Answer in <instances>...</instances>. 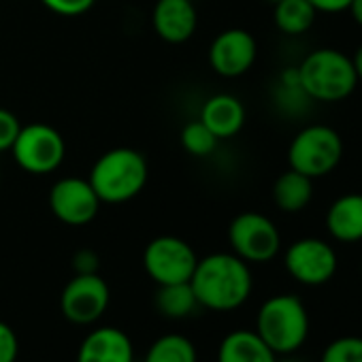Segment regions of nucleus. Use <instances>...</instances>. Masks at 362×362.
Here are the masks:
<instances>
[{
	"instance_id": "8",
	"label": "nucleus",
	"mask_w": 362,
	"mask_h": 362,
	"mask_svg": "<svg viewBox=\"0 0 362 362\" xmlns=\"http://www.w3.org/2000/svg\"><path fill=\"white\" fill-rule=\"evenodd\" d=\"M228 241L233 254L250 262H269L281 250V235L271 218L245 211L239 214L228 226Z\"/></svg>"
},
{
	"instance_id": "28",
	"label": "nucleus",
	"mask_w": 362,
	"mask_h": 362,
	"mask_svg": "<svg viewBox=\"0 0 362 362\" xmlns=\"http://www.w3.org/2000/svg\"><path fill=\"white\" fill-rule=\"evenodd\" d=\"M100 260L98 254L94 250H79L73 256V269L77 275H86V273H98Z\"/></svg>"
},
{
	"instance_id": "16",
	"label": "nucleus",
	"mask_w": 362,
	"mask_h": 362,
	"mask_svg": "<svg viewBox=\"0 0 362 362\" xmlns=\"http://www.w3.org/2000/svg\"><path fill=\"white\" fill-rule=\"evenodd\" d=\"M199 119L218 139H230L245 124V107L233 94H216L203 105Z\"/></svg>"
},
{
	"instance_id": "1",
	"label": "nucleus",
	"mask_w": 362,
	"mask_h": 362,
	"mask_svg": "<svg viewBox=\"0 0 362 362\" xmlns=\"http://www.w3.org/2000/svg\"><path fill=\"white\" fill-rule=\"evenodd\" d=\"M199 307L211 311L239 309L252 294V271L237 254H209L197 262L190 277Z\"/></svg>"
},
{
	"instance_id": "3",
	"label": "nucleus",
	"mask_w": 362,
	"mask_h": 362,
	"mask_svg": "<svg viewBox=\"0 0 362 362\" xmlns=\"http://www.w3.org/2000/svg\"><path fill=\"white\" fill-rule=\"evenodd\" d=\"M296 69L305 94L317 103L345 100L358 86L351 58L332 47L313 49Z\"/></svg>"
},
{
	"instance_id": "20",
	"label": "nucleus",
	"mask_w": 362,
	"mask_h": 362,
	"mask_svg": "<svg viewBox=\"0 0 362 362\" xmlns=\"http://www.w3.org/2000/svg\"><path fill=\"white\" fill-rule=\"evenodd\" d=\"M317 11L309 5V0H281L275 5V26L279 33L296 37L305 35L313 24H315Z\"/></svg>"
},
{
	"instance_id": "30",
	"label": "nucleus",
	"mask_w": 362,
	"mask_h": 362,
	"mask_svg": "<svg viewBox=\"0 0 362 362\" xmlns=\"http://www.w3.org/2000/svg\"><path fill=\"white\" fill-rule=\"evenodd\" d=\"M347 11L351 13L354 22H356L358 26H362V0H351V5H349Z\"/></svg>"
},
{
	"instance_id": "27",
	"label": "nucleus",
	"mask_w": 362,
	"mask_h": 362,
	"mask_svg": "<svg viewBox=\"0 0 362 362\" xmlns=\"http://www.w3.org/2000/svg\"><path fill=\"white\" fill-rule=\"evenodd\" d=\"M20 119L7 111V109H0V151H5V149H11L18 132H20Z\"/></svg>"
},
{
	"instance_id": "12",
	"label": "nucleus",
	"mask_w": 362,
	"mask_h": 362,
	"mask_svg": "<svg viewBox=\"0 0 362 362\" xmlns=\"http://www.w3.org/2000/svg\"><path fill=\"white\" fill-rule=\"evenodd\" d=\"M258 56V45L252 33L243 28H228L220 33L209 47V64L220 77L245 75Z\"/></svg>"
},
{
	"instance_id": "32",
	"label": "nucleus",
	"mask_w": 362,
	"mask_h": 362,
	"mask_svg": "<svg viewBox=\"0 0 362 362\" xmlns=\"http://www.w3.org/2000/svg\"><path fill=\"white\" fill-rule=\"evenodd\" d=\"M267 3H273V5H277V3H281V0H267Z\"/></svg>"
},
{
	"instance_id": "14",
	"label": "nucleus",
	"mask_w": 362,
	"mask_h": 362,
	"mask_svg": "<svg viewBox=\"0 0 362 362\" xmlns=\"http://www.w3.org/2000/svg\"><path fill=\"white\" fill-rule=\"evenodd\" d=\"M77 362H134V347L124 330L100 326L81 341Z\"/></svg>"
},
{
	"instance_id": "31",
	"label": "nucleus",
	"mask_w": 362,
	"mask_h": 362,
	"mask_svg": "<svg viewBox=\"0 0 362 362\" xmlns=\"http://www.w3.org/2000/svg\"><path fill=\"white\" fill-rule=\"evenodd\" d=\"M351 64H354V71H356L358 81H362V45L354 52V56H351Z\"/></svg>"
},
{
	"instance_id": "9",
	"label": "nucleus",
	"mask_w": 362,
	"mask_h": 362,
	"mask_svg": "<svg viewBox=\"0 0 362 362\" xmlns=\"http://www.w3.org/2000/svg\"><path fill=\"white\" fill-rule=\"evenodd\" d=\"M111 300L107 281L98 273L77 275L64 286L60 296L62 315L77 326H90L98 322Z\"/></svg>"
},
{
	"instance_id": "11",
	"label": "nucleus",
	"mask_w": 362,
	"mask_h": 362,
	"mask_svg": "<svg viewBox=\"0 0 362 362\" xmlns=\"http://www.w3.org/2000/svg\"><path fill=\"white\" fill-rule=\"evenodd\" d=\"M49 209L62 224L86 226L96 218L100 199L88 179L64 177L56 181L49 192Z\"/></svg>"
},
{
	"instance_id": "23",
	"label": "nucleus",
	"mask_w": 362,
	"mask_h": 362,
	"mask_svg": "<svg viewBox=\"0 0 362 362\" xmlns=\"http://www.w3.org/2000/svg\"><path fill=\"white\" fill-rule=\"evenodd\" d=\"M218 136L201 122H190L184 126V130H181V145H184V149L197 158H203V156H209L214 153V149L218 147Z\"/></svg>"
},
{
	"instance_id": "29",
	"label": "nucleus",
	"mask_w": 362,
	"mask_h": 362,
	"mask_svg": "<svg viewBox=\"0 0 362 362\" xmlns=\"http://www.w3.org/2000/svg\"><path fill=\"white\" fill-rule=\"evenodd\" d=\"M309 5L317 11V13H343L349 9L351 0H309Z\"/></svg>"
},
{
	"instance_id": "22",
	"label": "nucleus",
	"mask_w": 362,
	"mask_h": 362,
	"mask_svg": "<svg viewBox=\"0 0 362 362\" xmlns=\"http://www.w3.org/2000/svg\"><path fill=\"white\" fill-rule=\"evenodd\" d=\"M277 100L288 113H303L311 98L305 94L300 79H298V69H286L279 77V90H277Z\"/></svg>"
},
{
	"instance_id": "15",
	"label": "nucleus",
	"mask_w": 362,
	"mask_h": 362,
	"mask_svg": "<svg viewBox=\"0 0 362 362\" xmlns=\"http://www.w3.org/2000/svg\"><path fill=\"white\" fill-rule=\"evenodd\" d=\"M326 230L339 243L362 241V194H343L326 211Z\"/></svg>"
},
{
	"instance_id": "4",
	"label": "nucleus",
	"mask_w": 362,
	"mask_h": 362,
	"mask_svg": "<svg viewBox=\"0 0 362 362\" xmlns=\"http://www.w3.org/2000/svg\"><path fill=\"white\" fill-rule=\"evenodd\" d=\"M258 337L275 354L296 351L309 334V315L294 294H277L262 303L256 317Z\"/></svg>"
},
{
	"instance_id": "34",
	"label": "nucleus",
	"mask_w": 362,
	"mask_h": 362,
	"mask_svg": "<svg viewBox=\"0 0 362 362\" xmlns=\"http://www.w3.org/2000/svg\"><path fill=\"white\" fill-rule=\"evenodd\" d=\"M360 275H362V262H360Z\"/></svg>"
},
{
	"instance_id": "5",
	"label": "nucleus",
	"mask_w": 362,
	"mask_h": 362,
	"mask_svg": "<svg viewBox=\"0 0 362 362\" xmlns=\"http://www.w3.org/2000/svg\"><path fill=\"white\" fill-rule=\"evenodd\" d=\"M343 158L341 134L326 124L305 126L288 147V164L311 179L330 175Z\"/></svg>"
},
{
	"instance_id": "6",
	"label": "nucleus",
	"mask_w": 362,
	"mask_h": 362,
	"mask_svg": "<svg viewBox=\"0 0 362 362\" xmlns=\"http://www.w3.org/2000/svg\"><path fill=\"white\" fill-rule=\"evenodd\" d=\"M11 153L18 166L26 173L47 175L62 164L66 156V143L54 126L37 122L20 128L11 145Z\"/></svg>"
},
{
	"instance_id": "25",
	"label": "nucleus",
	"mask_w": 362,
	"mask_h": 362,
	"mask_svg": "<svg viewBox=\"0 0 362 362\" xmlns=\"http://www.w3.org/2000/svg\"><path fill=\"white\" fill-rule=\"evenodd\" d=\"M41 3L56 16L77 18V16H83L86 11H90L96 0H41Z\"/></svg>"
},
{
	"instance_id": "2",
	"label": "nucleus",
	"mask_w": 362,
	"mask_h": 362,
	"mask_svg": "<svg viewBox=\"0 0 362 362\" xmlns=\"http://www.w3.org/2000/svg\"><path fill=\"white\" fill-rule=\"evenodd\" d=\"M147 162L132 147H115L105 151L92 166L88 181L100 203L117 205L134 199L147 184Z\"/></svg>"
},
{
	"instance_id": "26",
	"label": "nucleus",
	"mask_w": 362,
	"mask_h": 362,
	"mask_svg": "<svg viewBox=\"0 0 362 362\" xmlns=\"http://www.w3.org/2000/svg\"><path fill=\"white\" fill-rule=\"evenodd\" d=\"M20 356V339L16 330L0 320V362H18Z\"/></svg>"
},
{
	"instance_id": "18",
	"label": "nucleus",
	"mask_w": 362,
	"mask_h": 362,
	"mask_svg": "<svg viewBox=\"0 0 362 362\" xmlns=\"http://www.w3.org/2000/svg\"><path fill=\"white\" fill-rule=\"evenodd\" d=\"M313 199V179L298 173L286 170L281 173L273 184V201L277 209L284 214H298L303 211Z\"/></svg>"
},
{
	"instance_id": "13",
	"label": "nucleus",
	"mask_w": 362,
	"mask_h": 362,
	"mask_svg": "<svg viewBox=\"0 0 362 362\" xmlns=\"http://www.w3.org/2000/svg\"><path fill=\"white\" fill-rule=\"evenodd\" d=\"M151 24L162 41L181 45L194 37L199 13L192 0H158L151 13Z\"/></svg>"
},
{
	"instance_id": "7",
	"label": "nucleus",
	"mask_w": 362,
	"mask_h": 362,
	"mask_svg": "<svg viewBox=\"0 0 362 362\" xmlns=\"http://www.w3.org/2000/svg\"><path fill=\"white\" fill-rule=\"evenodd\" d=\"M197 254L192 245L179 237L162 235L147 243L143 252V267L151 281L158 286L186 284L197 269Z\"/></svg>"
},
{
	"instance_id": "24",
	"label": "nucleus",
	"mask_w": 362,
	"mask_h": 362,
	"mask_svg": "<svg viewBox=\"0 0 362 362\" xmlns=\"http://www.w3.org/2000/svg\"><path fill=\"white\" fill-rule=\"evenodd\" d=\"M320 362H362V339L360 337L334 339L324 349Z\"/></svg>"
},
{
	"instance_id": "19",
	"label": "nucleus",
	"mask_w": 362,
	"mask_h": 362,
	"mask_svg": "<svg viewBox=\"0 0 362 362\" xmlns=\"http://www.w3.org/2000/svg\"><path fill=\"white\" fill-rule=\"evenodd\" d=\"M153 303H156L158 313L164 315V317H168V320H184L190 313H194L197 307H199L190 281H186V284L158 286V292H156Z\"/></svg>"
},
{
	"instance_id": "33",
	"label": "nucleus",
	"mask_w": 362,
	"mask_h": 362,
	"mask_svg": "<svg viewBox=\"0 0 362 362\" xmlns=\"http://www.w3.org/2000/svg\"><path fill=\"white\" fill-rule=\"evenodd\" d=\"M284 362H296V360H284Z\"/></svg>"
},
{
	"instance_id": "17",
	"label": "nucleus",
	"mask_w": 362,
	"mask_h": 362,
	"mask_svg": "<svg viewBox=\"0 0 362 362\" xmlns=\"http://www.w3.org/2000/svg\"><path fill=\"white\" fill-rule=\"evenodd\" d=\"M218 362H277V360H275V351L258 337L256 330H233L220 343Z\"/></svg>"
},
{
	"instance_id": "10",
	"label": "nucleus",
	"mask_w": 362,
	"mask_h": 362,
	"mask_svg": "<svg viewBox=\"0 0 362 362\" xmlns=\"http://www.w3.org/2000/svg\"><path fill=\"white\" fill-rule=\"evenodd\" d=\"M284 262L290 277L303 286H322L330 281L339 267L332 245L315 237L294 241L286 250Z\"/></svg>"
},
{
	"instance_id": "21",
	"label": "nucleus",
	"mask_w": 362,
	"mask_h": 362,
	"mask_svg": "<svg viewBox=\"0 0 362 362\" xmlns=\"http://www.w3.org/2000/svg\"><path fill=\"white\" fill-rule=\"evenodd\" d=\"M143 362H199V354L188 337L166 332L149 345Z\"/></svg>"
}]
</instances>
